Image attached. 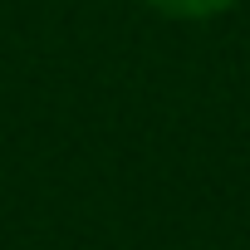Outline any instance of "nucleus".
<instances>
[{
    "mask_svg": "<svg viewBox=\"0 0 250 250\" xmlns=\"http://www.w3.org/2000/svg\"><path fill=\"white\" fill-rule=\"evenodd\" d=\"M147 5L167 20H211V15H226L235 10L240 0H147Z\"/></svg>",
    "mask_w": 250,
    "mask_h": 250,
    "instance_id": "nucleus-1",
    "label": "nucleus"
}]
</instances>
